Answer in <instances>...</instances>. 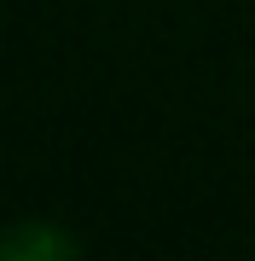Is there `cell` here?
Masks as SVG:
<instances>
[{
  "mask_svg": "<svg viewBox=\"0 0 255 261\" xmlns=\"http://www.w3.org/2000/svg\"><path fill=\"white\" fill-rule=\"evenodd\" d=\"M0 255H18V261H64V255H76V238L58 232V226H47V221H23V226H12V232H0Z\"/></svg>",
  "mask_w": 255,
  "mask_h": 261,
  "instance_id": "obj_1",
  "label": "cell"
}]
</instances>
